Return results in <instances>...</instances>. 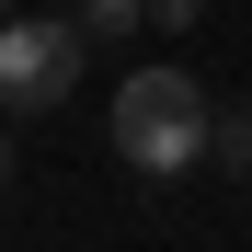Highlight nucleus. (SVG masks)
Segmentation results:
<instances>
[{
  "mask_svg": "<svg viewBox=\"0 0 252 252\" xmlns=\"http://www.w3.org/2000/svg\"><path fill=\"white\" fill-rule=\"evenodd\" d=\"M206 126H218V103H206L184 69H138L115 92V149H126V172H149V184L195 172L206 160Z\"/></svg>",
  "mask_w": 252,
  "mask_h": 252,
  "instance_id": "1",
  "label": "nucleus"
},
{
  "mask_svg": "<svg viewBox=\"0 0 252 252\" xmlns=\"http://www.w3.org/2000/svg\"><path fill=\"white\" fill-rule=\"evenodd\" d=\"M80 23H0V115H46L80 80Z\"/></svg>",
  "mask_w": 252,
  "mask_h": 252,
  "instance_id": "2",
  "label": "nucleus"
},
{
  "mask_svg": "<svg viewBox=\"0 0 252 252\" xmlns=\"http://www.w3.org/2000/svg\"><path fill=\"white\" fill-rule=\"evenodd\" d=\"M0 12H12V0H0Z\"/></svg>",
  "mask_w": 252,
  "mask_h": 252,
  "instance_id": "7",
  "label": "nucleus"
},
{
  "mask_svg": "<svg viewBox=\"0 0 252 252\" xmlns=\"http://www.w3.org/2000/svg\"><path fill=\"white\" fill-rule=\"evenodd\" d=\"M149 12H160V23H195V0H149Z\"/></svg>",
  "mask_w": 252,
  "mask_h": 252,
  "instance_id": "5",
  "label": "nucleus"
},
{
  "mask_svg": "<svg viewBox=\"0 0 252 252\" xmlns=\"http://www.w3.org/2000/svg\"><path fill=\"white\" fill-rule=\"evenodd\" d=\"M0 184H12V138H0Z\"/></svg>",
  "mask_w": 252,
  "mask_h": 252,
  "instance_id": "6",
  "label": "nucleus"
},
{
  "mask_svg": "<svg viewBox=\"0 0 252 252\" xmlns=\"http://www.w3.org/2000/svg\"><path fill=\"white\" fill-rule=\"evenodd\" d=\"M206 160H229V172H252V103H229L218 126H206Z\"/></svg>",
  "mask_w": 252,
  "mask_h": 252,
  "instance_id": "3",
  "label": "nucleus"
},
{
  "mask_svg": "<svg viewBox=\"0 0 252 252\" xmlns=\"http://www.w3.org/2000/svg\"><path fill=\"white\" fill-rule=\"evenodd\" d=\"M149 23V0H80V34H92V46H103V34H138Z\"/></svg>",
  "mask_w": 252,
  "mask_h": 252,
  "instance_id": "4",
  "label": "nucleus"
}]
</instances>
